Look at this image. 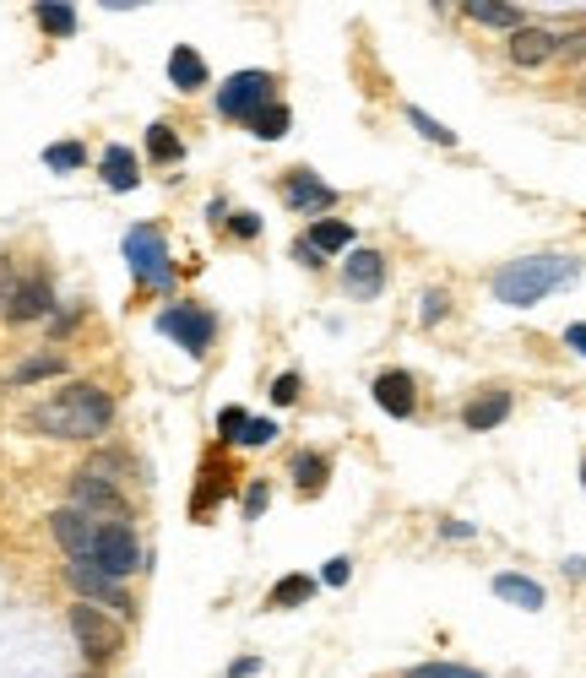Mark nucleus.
<instances>
[{"label":"nucleus","instance_id":"nucleus-29","mask_svg":"<svg viewBox=\"0 0 586 678\" xmlns=\"http://www.w3.org/2000/svg\"><path fill=\"white\" fill-rule=\"evenodd\" d=\"M407 120L418 125V130H424V136H429V141H440V147H451V141H456L451 130H446V125H440V120H429V115H424V109H407Z\"/></svg>","mask_w":586,"mask_h":678},{"label":"nucleus","instance_id":"nucleus-12","mask_svg":"<svg viewBox=\"0 0 586 678\" xmlns=\"http://www.w3.org/2000/svg\"><path fill=\"white\" fill-rule=\"evenodd\" d=\"M342 283H348V294L370 299V294H381V288H386V261H381L375 250H353V255H348Z\"/></svg>","mask_w":586,"mask_h":678},{"label":"nucleus","instance_id":"nucleus-1","mask_svg":"<svg viewBox=\"0 0 586 678\" xmlns=\"http://www.w3.org/2000/svg\"><path fill=\"white\" fill-rule=\"evenodd\" d=\"M109 419H115L109 391H98V385H65L61 396H50V402L33 407L28 424L39 434H55V439H93V434L109 430Z\"/></svg>","mask_w":586,"mask_h":678},{"label":"nucleus","instance_id":"nucleus-20","mask_svg":"<svg viewBox=\"0 0 586 678\" xmlns=\"http://www.w3.org/2000/svg\"><path fill=\"white\" fill-rule=\"evenodd\" d=\"M104 180H109V190H136V158H130V147H109L104 152Z\"/></svg>","mask_w":586,"mask_h":678},{"label":"nucleus","instance_id":"nucleus-37","mask_svg":"<svg viewBox=\"0 0 586 678\" xmlns=\"http://www.w3.org/2000/svg\"><path fill=\"white\" fill-rule=\"evenodd\" d=\"M256 668H260L256 657H239V663H234V668H228V678H251V674H256Z\"/></svg>","mask_w":586,"mask_h":678},{"label":"nucleus","instance_id":"nucleus-38","mask_svg":"<svg viewBox=\"0 0 586 678\" xmlns=\"http://www.w3.org/2000/svg\"><path fill=\"white\" fill-rule=\"evenodd\" d=\"M565 342H571L576 353H586V320H582V326H571V331H565Z\"/></svg>","mask_w":586,"mask_h":678},{"label":"nucleus","instance_id":"nucleus-22","mask_svg":"<svg viewBox=\"0 0 586 678\" xmlns=\"http://www.w3.org/2000/svg\"><path fill=\"white\" fill-rule=\"evenodd\" d=\"M353 245V229L348 223H337V218H321L316 229H310V250L321 255V250H348Z\"/></svg>","mask_w":586,"mask_h":678},{"label":"nucleus","instance_id":"nucleus-3","mask_svg":"<svg viewBox=\"0 0 586 678\" xmlns=\"http://www.w3.org/2000/svg\"><path fill=\"white\" fill-rule=\"evenodd\" d=\"M126 261H130V272H136L141 288H169V283H174L169 245H163V234H158L152 223H141V229L126 234Z\"/></svg>","mask_w":586,"mask_h":678},{"label":"nucleus","instance_id":"nucleus-28","mask_svg":"<svg viewBox=\"0 0 586 678\" xmlns=\"http://www.w3.org/2000/svg\"><path fill=\"white\" fill-rule=\"evenodd\" d=\"M294 473H299V489L305 494H316L326 484V462L321 456H299V462H294Z\"/></svg>","mask_w":586,"mask_h":678},{"label":"nucleus","instance_id":"nucleus-23","mask_svg":"<svg viewBox=\"0 0 586 678\" xmlns=\"http://www.w3.org/2000/svg\"><path fill=\"white\" fill-rule=\"evenodd\" d=\"M251 130H256L260 141H277V136H288V109H283V104H266V109H260V115H251Z\"/></svg>","mask_w":586,"mask_h":678},{"label":"nucleus","instance_id":"nucleus-10","mask_svg":"<svg viewBox=\"0 0 586 678\" xmlns=\"http://www.w3.org/2000/svg\"><path fill=\"white\" fill-rule=\"evenodd\" d=\"M6 315H11L17 326H28V320H39V315H55V288H50V277H22V283L11 288V299H6Z\"/></svg>","mask_w":586,"mask_h":678},{"label":"nucleus","instance_id":"nucleus-15","mask_svg":"<svg viewBox=\"0 0 586 678\" xmlns=\"http://www.w3.org/2000/svg\"><path fill=\"white\" fill-rule=\"evenodd\" d=\"M494 597H505V603H516V608H526V614H537L543 608V586L537 581H526V575H494Z\"/></svg>","mask_w":586,"mask_h":678},{"label":"nucleus","instance_id":"nucleus-27","mask_svg":"<svg viewBox=\"0 0 586 678\" xmlns=\"http://www.w3.org/2000/svg\"><path fill=\"white\" fill-rule=\"evenodd\" d=\"M44 163L65 174V169H82V163H87V152H82L76 141H61V147H50V152H44Z\"/></svg>","mask_w":586,"mask_h":678},{"label":"nucleus","instance_id":"nucleus-25","mask_svg":"<svg viewBox=\"0 0 586 678\" xmlns=\"http://www.w3.org/2000/svg\"><path fill=\"white\" fill-rule=\"evenodd\" d=\"M147 152H152L158 163H174L185 147H180V136H174L169 125H152V130H147Z\"/></svg>","mask_w":586,"mask_h":678},{"label":"nucleus","instance_id":"nucleus-32","mask_svg":"<svg viewBox=\"0 0 586 678\" xmlns=\"http://www.w3.org/2000/svg\"><path fill=\"white\" fill-rule=\"evenodd\" d=\"M266 439H277V430H271L266 419H251V424H245V439H239V445H266Z\"/></svg>","mask_w":586,"mask_h":678},{"label":"nucleus","instance_id":"nucleus-11","mask_svg":"<svg viewBox=\"0 0 586 678\" xmlns=\"http://www.w3.org/2000/svg\"><path fill=\"white\" fill-rule=\"evenodd\" d=\"M71 499H76V510H98V516H109V521H126V499L115 494V484H104L98 473H82V478L71 484Z\"/></svg>","mask_w":586,"mask_h":678},{"label":"nucleus","instance_id":"nucleus-30","mask_svg":"<svg viewBox=\"0 0 586 678\" xmlns=\"http://www.w3.org/2000/svg\"><path fill=\"white\" fill-rule=\"evenodd\" d=\"M407 678H483V674H472V668H461V663H429V668H413Z\"/></svg>","mask_w":586,"mask_h":678},{"label":"nucleus","instance_id":"nucleus-14","mask_svg":"<svg viewBox=\"0 0 586 678\" xmlns=\"http://www.w3.org/2000/svg\"><path fill=\"white\" fill-rule=\"evenodd\" d=\"M554 50H560V39L548 28H516L511 33V61L516 65H543Z\"/></svg>","mask_w":586,"mask_h":678},{"label":"nucleus","instance_id":"nucleus-8","mask_svg":"<svg viewBox=\"0 0 586 678\" xmlns=\"http://www.w3.org/2000/svg\"><path fill=\"white\" fill-rule=\"evenodd\" d=\"M65 581L93 603V608H115V614H130V597L120 592V581L115 575H104L93 559H71V570H65Z\"/></svg>","mask_w":586,"mask_h":678},{"label":"nucleus","instance_id":"nucleus-41","mask_svg":"<svg viewBox=\"0 0 586 678\" xmlns=\"http://www.w3.org/2000/svg\"><path fill=\"white\" fill-rule=\"evenodd\" d=\"M582 484H586V462H582Z\"/></svg>","mask_w":586,"mask_h":678},{"label":"nucleus","instance_id":"nucleus-34","mask_svg":"<svg viewBox=\"0 0 586 678\" xmlns=\"http://www.w3.org/2000/svg\"><path fill=\"white\" fill-rule=\"evenodd\" d=\"M234 234H239V240H256V234H260V218H256V212H239V218H234Z\"/></svg>","mask_w":586,"mask_h":678},{"label":"nucleus","instance_id":"nucleus-5","mask_svg":"<svg viewBox=\"0 0 586 678\" xmlns=\"http://www.w3.org/2000/svg\"><path fill=\"white\" fill-rule=\"evenodd\" d=\"M93 564L104 570V575H130L136 570V559H141V549H136V532H130V521H98V532H93Z\"/></svg>","mask_w":586,"mask_h":678},{"label":"nucleus","instance_id":"nucleus-6","mask_svg":"<svg viewBox=\"0 0 586 678\" xmlns=\"http://www.w3.org/2000/svg\"><path fill=\"white\" fill-rule=\"evenodd\" d=\"M266 104H271V76H266V71H239V76H228L223 93H217V109H223L228 120H251Z\"/></svg>","mask_w":586,"mask_h":678},{"label":"nucleus","instance_id":"nucleus-9","mask_svg":"<svg viewBox=\"0 0 586 678\" xmlns=\"http://www.w3.org/2000/svg\"><path fill=\"white\" fill-rule=\"evenodd\" d=\"M50 532H55V543H61L71 559H87L93 554V532H98V521L87 516V510H76V505H65L50 516Z\"/></svg>","mask_w":586,"mask_h":678},{"label":"nucleus","instance_id":"nucleus-31","mask_svg":"<svg viewBox=\"0 0 586 678\" xmlns=\"http://www.w3.org/2000/svg\"><path fill=\"white\" fill-rule=\"evenodd\" d=\"M245 424H251V419H245V413H239V407H228V413H223V419H217V434H223V439H228V445H234V439H245Z\"/></svg>","mask_w":586,"mask_h":678},{"label":"nucleus","instance_id":"nucleus-2","mask_svg":"<svg viewBox=\"0 0 586 678\" xmlns=\"http://www.w3.org/2000/svg\"><path fill=\"white\" fill-rule=\"evenodd\" d=\"M576 272H582L576 255H521V261H511V266L494 277V294H500L505 305L526 309V305H537V299H548V294H560V288H571Z\"/></svg>","mask_w":586,"mask_h":678},{"label":"nucleus","instance_id":"nucleus-19","mask_svg":"<svg viewBox=\"0 0 586 678\" xmlns=\"http://www.w3.org/2000/svg\"><path fill=\"white\" fill-rule=\"evenodd\" d=\"M169 82H174V87H185V93H195V87L206 82V65H201V55L180 44V50L169 55Z\"/></svg>","mask_w":586,"mask_h":678},{"label":"nucleus","instance_id":"nucleus-17","mask_svg":"<svg viewBox=\"0 0 586 678\" xmlns=\"http://www.w3.org/2000/svg\"><path fill=\"white\" fill-rule=\"evenodd\" d=\"M461 11L483 28H511V33L521 28V6H511V0H467Z\"/></svg>","mask_w":586,"mask_h":678},{"label":"nucleus","instance_id":"nucleus-13","mask_svg":"<svg viewBox=\"0 0 586 678\" xmlns=\"http://www.w3.org/2000/svg\"><path fill=\"white\" fill-rule=\"evenodd\" d=\"M375 402L386 407L391 419H407V413H413V374L407 370L375 374Z\"/></svg>","mask_w":586,"mask_h":678},{"label":"nucleus","instance_id":"nucleus-16","mask_svg":"<svg viewBox=\"0 0 586 678\" xmlns=\"http://www.w3.org/2000/svg\"><path fill=\"white\" fill-rule=\"evenodd\" d=\"M283 195H288V206H299V212H310V206H331V186H321L316 174H288V186H283Z\"/></svg>","mask_w":586,"mask_h":678},{"label":"nucleus","instance_id":"nucleus-21","mask_svg":"<svg viewBox=\"0 0 586 678\" xmlns=\"http://www.w3.org/2000/svg\"><path fill=\"white\" fill-rule=\"evenodd\" d=\"M33 11H39V28H44V33H55V39L76 33V6H61V0H44V6H33Z\"/></svg>","mask_w":586,"mask_h":678},{"label":"nucleus","instance_id":"nucleus-26","mask_svg":"<svg viewBox=\"0 0 586 678\" xmlns=\"http://www.w3.org/2000/svg\"><path fill=\"white\" fill-rule=\"evenodd\" d=\"M310 592H316V581H305V575H288V581H277L271 603H277V608H294V603H305Z\"/></svg>","mask_w":586,"mask_h":678},{"label":"nucleus","instance_id":"nucleus-33","mask_svg":"<svg viewBox=\"0 0 586 678\" xmlns=\"http://www.w3.org/2000/svg\"><path fill=\"white\" fill-rule=\"evenodd\" d=\"M299 396V374H277V385H271V402H294Z\"/></svg>","mask_w":586,"mask_h":678},{"label":"nucleus","instance_id":"nucleus-24","mask_svg":"<svg viewBox=\"0 0 586 678\" xmlns=\"http://www.w3.org/2000/svg\"><path fill=\"white\" fill-rule=\"evenodd\" d=\"M50 374H65V359L61 353H39V359H28V364H17V385H33V380H50Z\"/></svg>","mask_w":586,"mask_h":678},{"label":"nucleus","instance_id":"nucleus-39","mask_svg":"<svg viewBox=\"0 0 586 678\" xmlns=\"http://www.w3.org/2000/svg\"><path fill=\"white\" fill-rule=\"evenodd\" d=\"M11 288H17V283H11V272H6V266H0V305H6V299H11Z\"/></svg>","mask_w":586,"mask_h":678},{"label":"nucleus","instance_id":"nucleus-40","mask_svg":"<svg viewBox=\"0 0 586 678\" xmlns=\"http://www.w3.org/2000/svg\"><path fill=\"white\" fill-rule=\"evenodd\" d=\"M565 50H571V55H582V50H586V33H576V39H565Z\"/></svg>","mask_w":586,"mask_h":678},{"label":"nucleus","instance_id":"nucleus-7","mask_svg":"<svg viewBox=\"0 0 586 678\" xmlns=\"http://www.w3.org/2000/svg\"><path fill=\"white\" fill-rule=\"evenodd\" d=\"M158 331H163V337H174L185 353L201 359V353L212 348V331H217V326H212V315H206V309L174 305V309H163V315H158Z\"/></svg>","mask_w":586,"mask_h":678},{"label":"nucleus","instance_id":"nucleus-4","mask_svg":"<svg viewBox=\"0 0 586 678\" xmlns=\"http://www.w3.org/2000/svg\"><path fill=\"white\" fill-rule=\"evenodd\" d=\"M71 635H76V646H82V657L87 663H109L115 651H120V624L104 614V608H93V603H76L71 608Z\"/></svg>","mask_w":586,"mask_h":678},{"label":"nucleus","instance_id":"nucleus-36","mask_svg":"<svg viewBox=\"0 0 586 678\" xmlns=\"http://www.w3.org/2000/svg\"><path fill=\"white\" fill-rule=\"evenodd\" d=\"M266 510V484H251V499H245V516H260Z\"/></svg>","mask_w":586,"mask_h":678},{"label":"nucleus","instance_id":"nucleus-18","mask_svg":"<svg viewBox=\"0 0 586 678\" xmlns=\"http://www.w3.org/2000/svg\"><path fill=\"white\" fill-rule=\"evenodd\" d=\"M511 419V396L505 391H489V396H478L472 407H467V430H494V424H505Z\"/></svg>","mask_w":586,"mask_h":678},{"label":"nucleus","instance_id":"nucleus-35","mask_svg":"<svg viewBox=\"0 0 586 678\" xmlns=\"http://www.w3.org/2000/svg\"><path fill=\"white\" fill-rule=\"evenodd\" d=\"M321 581L326 586H342V581H348V559H331V564L321 570Z\"/></svg>","mask_w":586,"mask_h":678}]
</instances>
